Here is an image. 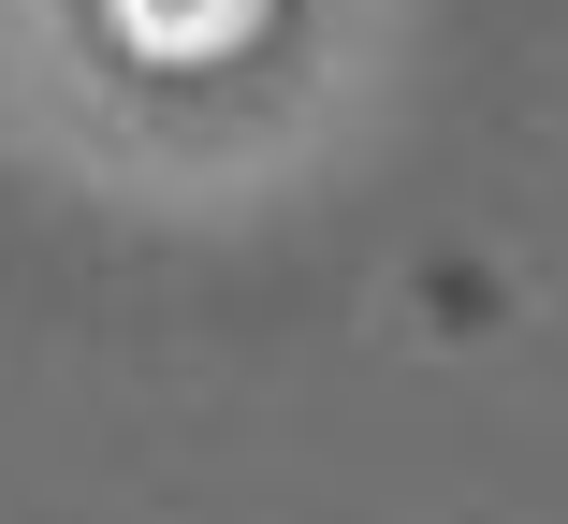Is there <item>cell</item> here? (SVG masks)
Wrapping results in <instances>:
<instances>
[{
    "label": "cell",
    "instance_id": "1",
    "mask_svg": "<svg viewBox=\"0 0 568 524\" xmlns=\"http://www.w3.org/2000/svg\"><path fill=\"white\" fill-rule=\"evenodd\" d=\"M102 16H118L132 59H219V44L263 16V0H102Z\"/></svg>",
    "mask_w": 568,
    "mask_h": 524
}]
</instances>
